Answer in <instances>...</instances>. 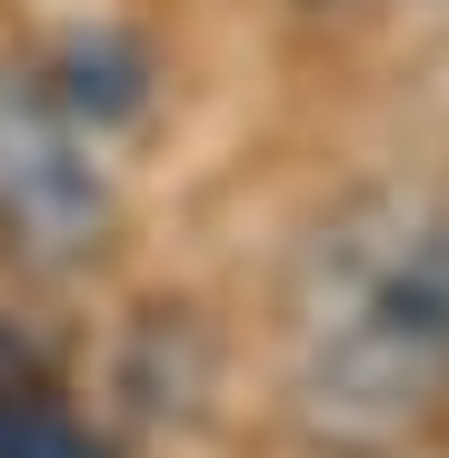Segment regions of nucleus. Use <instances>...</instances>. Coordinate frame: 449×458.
<instances>
[{
    "mask_svg": "<svg viewBox=\"0 0 449 458\" xmlns=\"http://www.w3.org/2000/svg\"><path fill=\"white\" fill-rule=\"evenodd\" d=\"M30 378H40V359H30L11 329H0V389H30Z\"/></svg>",
    "mask_w": 449,
    "mask_h": 458,
    "instance_id": "nucleus-5",
    "label": "nucleus"
},
{
    "mask_svg": "<svg viewBox=\"0 0 449 458\" xmlns=\"http://www.w3.org/2000/svg\"><path fill=\"white\" fill-rule=\"evenodd\" d=\"M449 399V209L340 199L289 269V419L330 458H390Z\"/></svg>",
    "mask_w": 449,
    "mask_h": 458,
    "instance_id": "nucleus-1",
    "label": "nucleus"
},
{
    "mask_svg": "<svg viewBox=\"0 0 449 458\" xmlns=\"http://www.w3.org/2000/svg\"><path fill=\"white\" fill-rule=\"evenodd\" d=\"M0 458H110V448L30 378V389H0Z\"/></svg>",
    "mask_w": 449,
    "mask_h": 458,
    "instance_id": "nucleus-4",
    "label": "nucleus"
},
{
    "mask_svg": "<svg viewBox=\"0 0 449 458\" xmlns=\"http://www.w3.org/2000/svg\"><path fill=\"white\" fill-rule=\"evenodd\" d=\"M110 170L40 70L0 60V250L21 269H81L110 250Z\"/></svg>",
    "mask_w": 449,
    "mask_h": 458,
    "instance_id": "nucleus-2",
    "label": "nucleus"
},
{
    "mask_svg": "<svg viewBox=\"0 0 449 458\" xmlns=\"http://www.w3.org/2000/svg\"><path fill=\"white\" fill-rule=\"evenodd\" d=\"M40 81H50V100H60L70 120L100 140V130H120V120L150 110V50H140L130 30H70V40L40 60Z\"/></svg>",
    "mask_w": 449,
    "mask_h": 458,
    "instance_id": "nucleus-3",
    "label": "nucleus"
}]
</instances>
